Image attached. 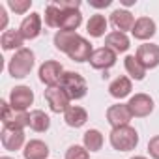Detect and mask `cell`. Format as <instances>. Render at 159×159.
Returning <instances> with one entry per match:
<instances>
[{
	"label": "cell",
	"instance_id": "cell-1",
	"mask_svg": "<svg viewBox=\"0 0 159 159\" xmlns=\"http://www.w3.org/2000/svg\"><path fill=\"white\" fill-rule=\"evenodd\" d=\"M34 64H36V54H34L30 49L25 47V49L17 51V52L10 58V62H8V71H10V75H11L13 79H25V77L30 75Z\"/></svg>",
	"mask_w": 159,
	"mask_h": 159
},
{
	"label": "cell",
	"instance_id": "cell-2",
	"mask_svg": "<svg viewBox=\"0 0 159 159\" xmlns=\"http://www.w3.org/2000/svg\"><path fill=\"white\" fill-rule=\"evenodd\" d=\"M111 146L118 152H131L137 148L139 144V133L135 127L131 125H124V127H114L109 135Z\"/></svg>",
	"mask_w": 159,
	"mask_h": 159
},
{
	"label": "cell",
	"instance_id": "cell-3",
	"mask_svg": "<svg viewBox=\"0 0 159 159\" xmlns=\"http://www.w3.org/2000/svg\"><path fill=\"white\" fill-rule=\"evenodd\" d=\"M60 88L67 94V98L71 101L83 99L88 94V83H86V79L81 73H75V71H66L64 73Z\"/></svg>",
	"mask_w": 159,
	"mask_h": 159
},
{
	"label": "cell",
	"instance_id": "cell-4",
	"mask_svg": "<svg viewBox=\"0 0 159 159\" xmlns=\"http://www.w3.org/2000/svg\"><path fill=\"white\" fill-rule=\"evenodd\" d=\"M64 73H66V71H64L62 64L56 62V60H47V62H43V64L39 66V71H38L39 81H41L43 84H47V88H51V86H60Z\"/></svg>",
	"mask_w": 159,
	"mask_h": 159
},
{
	"label": "cell",
	"instance_id": "cell-5",
	"mask_svg": "<svg viewBox=\"0 0 159 159\" xmlns=\"http://www.w3.org/2000/svg\"><path fill=\"white\" fill-rule=\"evenodd\" d=\"M0 142H2L4 150H8V152H17L21 148H25V129L4 125L2 133H0Z\"/></svg>",
	"mask_w": 159,
	"mask_h": 159
},
{
	"label": "cell",
	"instance_id": "cell-6",
	"mask_svg": "<svg viewBox=\"0 0 159 159\" xmlns=\"http://www.w3.org/2000/svg\"><path fill=\"white\" fill-rule=\"evenodd\" d=\"M34 103V92L30 90V86H15L10 92V105L13 111L19 112H26L28 107Z\"/></svg>",
	"mask_w": 159,
	"mask_h": 159
},
{
	"label": "cell",
	"instance_id": "cell-7",
	"mask_svg": "<svg viewBox=\"0 0 159 159\" xmlns=\"http://www.w3.org/2000/svg\"><path fill=\"white\" fill-rule=\"evenodd\" d=\"M127 107H129V111H131V114L135 118H146V116H150L153 112L155 103L148 94L140 92V94L131 96V99L127 101Z\"/></svg>",
	"mask_w": 159,
	"mask_h": 159
},
{
	"label": "cell",
	"instance_id": "cell-8",
	"mask_svg": "<svg viewBox=\"0 0 159 159\" xmlns=\"http://www.w3.org/2000/svg\"><path fill=\"white\" fill-rule=\"evenodd\" d=\"M45 99H47V103H49V109H51L52 112H56V114L66 112V111L69 109V103H71V99L67 98V94H66L60 86H51V88H47V90H45Z\"/></svg>",
	"mask_w": 159,
	"mask_h": 159
},
{
	"label": "cell",
	"instance_id": "cell-9",
	"mask_svg": "<svg viewBox=\"0 0 159 159\" xmlns=\"http://www.w3.org/2000/svg\"><path fill=\"white\" fill-rule=\"evenodd\" d=\"M131 120H133V114H131L127 103H116V105H111L107 109V122L111 124L112 129L129 125Z\"/></svg>",
	"mask_w": 159,
	"mask_h": 159
},
{
	"label": "cell",
	"instance_id": "cell-10",
	"mask_svg": "<svg viewBox=\"0 0 159 159\" xmlns=\"http://www.w3.org/2000/svg\"><path fill=\"white\" fill-rule=\"evenodd\" d=\"M73 62H90V58H92V54H94V49H92V43L86 39V38H83V36H79L75 41H73V45L69 47V51L66 52Z\"/></svg>",
	"mask_w": 159,
	"mask_h": 159
},
{
	"label": "cell",
	"instance_id": "cell-11",
	"mask_svg": "<svg viewBox=\"0 0 159 159\" xmlns=\"http://www.w3.org/2000/svg\"><path fill=\"white\" fill-rule=\"evenodd\" d=\"M116 58H118V54L114 51H111L109 47H99V49H94V54L90 58V66L94 69L107 71L116 64Z\"/></svg>",
	"mask_w": 159,
	"mask_h": 159
},
{
	"label": "cell",
	"instance_id": "cell-12",
	"mask_svg": "<svg viewBox=\"0 0 159 159\" xmlns=\"http://www.w3.org/2000/svg\"><path fill=\"white\" fill-rule=\"evenodd\" d=\"M135 56L140 60V64L146 69H153V67L159 66V45H155V43H142V45H139Z\"/></svg>",
	"mask_w": 159,
	"mask_h": 159
},
{
	"label": "cell",
	"instance_id": "cell-13",
	"mask_svg": "<svg viewBox=\"0 0 159 159\" xmlns=\"http://www.w3.org/2000/svg\"><path fill=\"white\" fill-rule=\"evenodd\" d=\"M19 32L23 34L25 39H36L41 34V15L36 11L26 15L19 25Z\"/></svg>",
	"mask_w": 159,
	"mask_h": 159
},
{
	"label": "cell",
	"instance_id": "cell-14",
	"mask_svg": "<svg viewBox=\"0 0 159 159\" xmlns=\"http://www.w3.org/2000/svg\"><path fill=\"white\" fill-rule=\"evenodd\" d=\"M157 32V26H155V21L150 19V17H139L135 21V26L131 30L133 38L135 39H140V41H148L155 36Z\"/></svg>",
	"mask_w": 159,
	"mask_h": 159
},
{
	"label": "cell",
	"instance_id": "cell-15",
	"mask_svg": "<svg viewBox=\"0 0 159 159\" xmlns=\"http://www.w3.org/2000/svg\"><path fill=\"white\" fill-rule=\"evenodd\" d=\"M135 17L131 15V11H127V10H114L112 13H111V25L114 26V30H118V32H127V30H133V26H135Z\"/></svg>",
	"mask_w": 159,
	"mask_h": 159
},
{
	"label": "cell",
	"instance_id": "cell-16",
	"mask_svg": "<svg viewBox=\"0 0 159 159\" xmlns=\"http://www.w3.org/2000/svg\"><path fill=\"white\" fill-rule=\"evenodd\" d=\"M105 47H109L111 51H114L116 54H120V52H125L131 47V41H129L127 34L112 30V32H109L105 36Z\"/></svg>",
	"mask_w": 159,
	"mask_h": 159
},
{
	"label": "cell",
	"instance_id": "cell-17",
	"mask_svg": "<svg viewBox=\"0 0 159 159\" xmlns=\"http://www.w3.org/2000/svg\"><path fill=\"white\" fill-rule=\"evenodd\" d=\"M49 146L39 140V139H32L25 144L23 148V157L25 159H47L49 157Z\"/></svg>",
	"mask_w": 159,
	"mask_h": 159
},
{
	"label": "cell",
	"instance_id": "cell-18",
	"mask_svg": "<svg viewBox=\"0 0 159 159\" xmlns=\"http://www.w3.org/2000/svg\"><path fill=\"white\" fill-rule=\"evenodd\" d=\"M81 25H83V13H81V10H62L58 30L77 32V28L81 26Z\"/></svg>",
	"mask_w": 159,
	"mask_h": 159
},
{
	"label": "cell",
	"instance_id": "cell-19",
	"mask_svg": "<svg viewBox=\"0 0 159 159\" xmlns=\"http://www.w3.org/2000/svg\"><path fill=\"white\" fill-rule=\"evenodd\" d=\"M133 90V83H131V79L125 77V75H120L116 77L114 81L109 84V94L114 98V99H124L131 94Z\"/></svg>",
	"mask_w": 159,
	"mask_h": 159
},
{
	"label": "cell",
	"instance_id": "cell-20",
	"mask_svg": "<svg viewBox=\"0 0 159 159\" xmlns=\"http://www.w3.org/2000/svg\"><path fill=\"white\" fill-rule=\"evenodd\" d=\"M64 122L69 125V127H83L86 122H88V112L86 109L79 107V105H69V109L64 112Z\"/></svg>",
	"mask_w": 159,
	"mask_h": 159
},
{
	"label": "cell",
	"instance_id": "cell-21",
	"mask_svg": "<svg viewBox=\"0 0 159 159\" xmlns=\"http://www.w3.org/2000/svg\"><path fill=\"white\" fill-rule=\"evenodd\" d=\"M25 38H23V34L19 32V30H6V32H2V36H0V45H2V49L4 51H21V49H25L23 45H25Z\"/></svg>",
	"mask_w": 159,
	"mask_h": 159
},
{
	"label": "cell",
	"instance_id": "cell-22",
	"mask_svg": "<svg viewBox=\"0 0 159 159\" xmlns=\"http://www.w3.org/2000/svg\"><path fill=\"white\" fill-rule=\"evenodd\" d=\"M124 67L129 75V79H135V81H142V79L146 77V67L140 64V60L135 56V54H127L125 60H124Z\"/></svg>",
	"mask_w": 159,
	"mask_h": 159
},
{
	"label": "cell",
	"instance_id": "cell-23",
	"mask_svg": "<svg viewBox=\"0 0 159 159\" xmlns=\"http://www.w3.org/2000/svg\"><path fill=\"white\" fill-rule=\"evenodd\" d=\"M107 26H109V23H107L105 15H101V13L92 15L90 21L86 23V30H88V34H90L92 38H101V36H105Z\"/></svg>",
	"mask_w": 159,
	"mask_h": 159
},
{
	"label": "cell",
	"instance_id": "cell-24",
	"mask_svg": "<svg viewBox=\"0 0 159 159\" xmlns=\"http://www.w3.org/2000/svg\"><path fill=\"white\" fill-rule=\"evenodd\" d=\"M103 135L99 129H88L84 135H83V146L88 150V152H99L103 148Z\"/></svg>",
	"mask_w": 159,
	"mask_h": 159
},
{
	"label": "cell",
	"instance_id": "cell-25",
	"mask_svg": "<svg viewBox=\"0 0 159 159\" xmlns=\"http://www.w3.org/2000/svg\"><path fill=\"white\" fill-rule=\"evenodd\" d=\"M28 127L34 129L36 133H45V131H49V127H51V118H49L43 111L36 109V111L30 112V125H28Z\"/></svg>",
	"mask_w": 159,
	"mask_h": 159
},
{
	"label": "cell",
	"instance_id": "cell-26",
	"mask_svg": "<svg viewBox=\"0 0 159 159\" xmlns=\"http://www.w3.org/2000/svg\"><path fill=\"white\" fill-rule=\"evenodd\" d=\"M79 38L77 32H66V30H58L54 34V47L60 51V52H67L69 47L73 45V41Z\"/></svg>",
	"mask_w": 159,
	"mask_h": 159
},
{
	"label": "cell",
	"instance_id": "cell-27",
	"mask_svg": "<svg viewBox=\"0 0 159 159\" xmlns=\"http://www.w3.org/2000/svg\"><path fill=\"white\" fill-rule=\"evenodd\" d=\"M60 17H62V10L51 2L45 8V25L51 26V28H58L60 26Z\"/></svg>",
	"mask_w": 159,
	"mask_h": 159
},
{
	"label": "cell",
	"instance_id": "cell-28",
	"mask_svg": "<svg viewBox=\"0 0 159 159\" xmlns=\"http://www.w3.org/2000/svg\"><path fill=\"white\" fill-rule=\"evenodd\" d=\"M66 159H90V152H88L84 146L73 144V146L67 148V152H66Z\"/></svg>",
	"mask_w": 159,
	"mask_h": 159
},
{
	"label": "cell",
	"instance_id": "cell-29",
	"mask_svg": "<svg viewBox=\"0 0 159 159\" xmlns=\"http://www.w3.org/2000/svg\"><path fill=\"white\" fill-rule=\"evenodd\" d=\"M8 6L15 13H26L30 10V6H32V0H10Z\"/></svg>",
	"mask_w": 159,
	"mask_h": 159
},
{
	"label": "cell",
	"instance_id": "cell-30",
	"mask_svg": "<svg viewBox=\"0 0 159 159\" xmlns=\"http://www.w3.org/2000/svg\"><path fill=\"white\" fill-rule=\"evenodd\" d=\"M54 6H58L60 10H81V2L79 0H54Z\"/></svg>",
	"mask_w": 159,
	"mask_h": 159
},
{
	"label": "cell",
	"instance_id": "cell-31",
	"mask_svg": "<svg viewBox=\"0 0 159 159\" xmlns=\"http://www.w3.org/2000/svg\"><path fill=\"white\" fill-rule=\"evenodd\" d=\"M148 152L153 159H159V135H155L148 140Z\"/></svg>",
	"mask_w": 159,
	"mask_h": 159
},
{
	"label": "cell",
	"instance_id": "cell-32",
	"mask_svg": "<svg viewBox=\"0 0 159 159\" xmlns=\"http://www.w3.org/2000/svg\"><path fill=\"white\" fill-rule=\"evenodd\" d=\"M6 26H8V13H6V8L0 4V30L6 32Z\"/></svg>",
	"mask_w": 159,
	"mask_h": 159
},
{
	"label": "cell",
	"instance_id": "cell-33",
	"mask_svg": "<svg viewBox=\"0 0 159 159\" xmlns=\"http://www.w3.org/2000/svg\"><path fill=\"white\" fill-rule=\"evenodd\" d=\"M94 8H107V6H111V0H105V2H90Z\"/></svg>",
	"mask_w": 159,
	"mask_h": 159
},
{
	"label": "cell",
	"instance_id": "cell-34",
	"mask_svg": "<svg viewBox=\"0 0 159 159\" xmlns=\"http://www.w3.org/2000/svg\"><path fill=\"white\" fill-rule=\"evenodd\" d=\"M131 159H148V157H144V155H135V157H131Z\"/></svg>",
	"mask_w": 159,
	"mask_h": 159
},
{
	"label": "cell",
	"instance_id": "cell-35",
	"mask_svg": "<svg viewBox=\"0 0 159 159\" xmlns=\"http://www.w3.org/2000/svg\"><path fill=\"white\" fill-rule=\"evenodd\" d=\"M0 159H13V157H8V155H2V157H0Z\"/></svg>",
	"mask_w": 159,
	"mask_h": 159
}]
</instances>
